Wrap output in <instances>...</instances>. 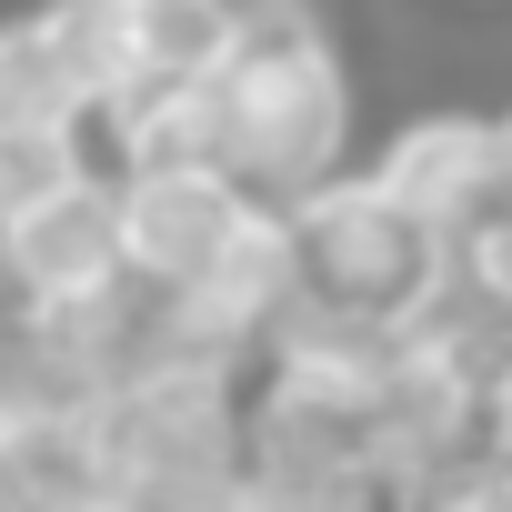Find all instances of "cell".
Returning <instances> with one entry per match:
<instances>
[{"mask_svg":"<svg viewBox=\"0 0 512 512\" xmlns=\"http://www.w3.org/2000/svg\"><path fill=\"white\" fill-rule=\"evenodd\" d=\"M111 171H121V262L171 292H201V272L262 211V191L231 161H111Z\"/></svg>","mask_w":512,"mask_h":512,"instance_id":"277c9868","label":"cell"},{"mask_svg":"<svg viewBox=\"0 0 512 512\" xmlns=\"http://www.w3.org/2000/svg\"><path fill=\"white\" fill-rule=\"evenodd\" d=\"M121 171L81 161L41 191L0 201V302H31V312H81L121 282Z\"/></svg>","mask_w":512,"mask_h":512,"instance_id":"3957f363","label":"cell"},{"mask_svg":"<svg viewBox=\"0 0 512 512\" xmlns=\"http://www.w3.org/2000/svg\"><path fill=\"white\" fill-rule=\"evenodd\" d=\"M462 11H492V0H462Z\"/></svg>","mask_w":512,"mask_h":512,"instance_id":"8fae6325","label":"cell"},{"mask_svg":"<svg viewBox=\"0 0 512 512\" xmlns=\"http://www.w3.org/2000/svg\"><path fill=\"white\" fill-rule=\"evenodd\" d=\"M111 502H121V482H111L101 412L0 432V512H111Z\"/></svg>","mask_w":512,"mask_h":512,"instance_id":"52a82bcc","label":"cell"},{"mask_svg":"<svg viewBox=\"0 0 512 512\" xmlns=\"http://www.w3.org/2000/svg\"><path fill=\"white\" fill-rule=\"evenodd\" d=\"M362 171H372L402 211H422L442 241H452L472 211H492V201L512 191L492 101H422V111H402V121L362 151Z\"/></svg>","mask_w":512,"mask_h":512,"instance_id":"5b68a950","label":"cell"},{"mask_svg":"<svg viewBox=\"0 0 512 512\" xmlns=\"http://www.w3.org/2000/svg\"><path fill=\"white\" fill-rule=\"evenodd\" d=\"M492 121H502V171H512V101H492Z\"/></svg>","mask_w":512,"mask_h":512,"instance_id":"30bf717a","label":"cell"},{"mask_svg":"<svg viewBox=\"0 0 512 512\" xmlns=\"http://www.w3.org/2000/svg\"><path fill=\"white\" fill-rule=\"evenodd\" d=\"M101 362L81 342L71 312H31V302H0V432H31V422H81L101 412Z\"/></svg>","mask_w":512,"mask_h":512,"instance_id":"8992f818","label":"cell"},{"mask_svg":"<svg viewBox=\"0 0 512 512\" xmlns=\"http://www.w3.org/2000/svg\"><path fill=\"white\" fill-rule=\"evenodd\" d=\"M292 231H302V282L322 302H342V312H372V322H412L422 292L452 262V241L422 211H402L362 161L332 171V181H312L292 201Z\"/></svg>","mask_w":512,"mask_h":512,"instance_id":"7a4b0ae2","label":"cell"},{"mask_svg":"<svg viewBox=\"0 0 512 512\" xmlns=\"http://www.w3.org/2000/svg\"><path fill=\"white\" fill-rule=\"evenodd\" d=\"M241 382L231 352H181L101 392V442L121 502H241Z\"/></svg>","mask_w":512,"mask_h":512,"instance_id":"6da1fadb","label":"cell"},{"mask_svg":"<svg viewBox=\"0 0 512 512\" xmlns=\"http://www.w3.org/2000/svg\"><path fill=\"white\" fill-rule=\"evenodd\" d=\"M121 21V71L131 91H161V81H211L231 71L241 51V0H111ZM121 91V101H131Z\"/></svg>","mask_w":512,"mask_h":512,"instance_id":"ba28073f","label":"cell"},{"mask_svg":"<svg viewBox=\"0 0 512 512\" xmlns=\"http://www.w3.org/2000/svg\"><path fill=\"white\" fill-rule=\"evenodd\" d=\"M452 272H462V282H472V292H482V302L512 322V191L452 231Z\"/></svg>","mask_w":512,"mask_h":512,"instance_id":"9c48e42d","label":"cell"}]
</instances>
